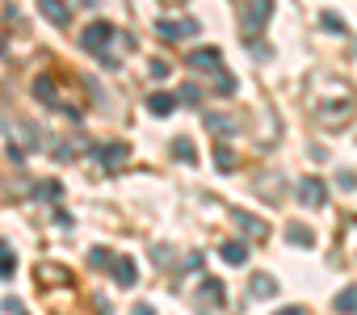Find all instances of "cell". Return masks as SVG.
Instances as JSON below:
<instances>
[{"instance_id":"obj_1","label":"cell","mask_w":357,"mask_h":315,"mask_svg":"<svg viewBox=\"0 0 357 315\" xmlns=\"http://www.w3.org/2000/svg\"><path fill=\"white\" fill-rule=\"evenodd\" d=\"M80 43H84V51H93V55H101L105 63H114V59H109V43H114V26H109V22H93Z\"/></svg>"},{"instance_id":"obj_2","label":"cell","mask_w":357,"mask_h":315,"mask_svg":"<svg viewBox=\"0 0 357 315\" xmlns=\"http://www.w3.org/2000/svg\"><path fill=\"white\" fill-rule=\"evenodd\" d=\"M269 13H273V5H257V0H252V5H240V26H244V34L252 38V34L269 22Z\"/></svg>"},{"instance_id":"obj_3","label":"cell","mask_w":357,"mask_h":315,"mask_svg":"<svg viewBox=\"0 0 357 315\" xmlns=\"http://www.w3.org/2000/svg\"><path fill=\"white\" fill-rule=\"evenodd\" d=\"M155 30H160V38H164V43H185V38H198V22H194V17H185V22H160Z\"/></svg>"},{"instance_id":"obj_4","label":"cell","mask_w":357,"mask_h":315,"mask_svg":"<svg viewBox=\"0 0 357 315\" xmlns=\"http://www.w3.org/2000/svg\"><path fill=\"white\" fill-rule=\"evenodd\" d=\"M130 155V147L126 143H105V147H97V160H101V173H118V164Z\"/></svg>"},{"instance_id":"obj_5","label":"cell","mask_w":357,"mask_h":315,"mask_svg":"<svg viewBox=\"0 0 357 315\" xmlns=\"http://www.w3.org/2000/svg\"><path fill=\"white\" fill-rule=\"evenodd\" d=\"M324 198H328V190H324L319 177H303L298 181V202L303 206H324Z\"/></svg>"},{"instance_id":"obj_6","label":"cell","mask_w":357,"mask_h":315,"mask_svg":"<svg viewBox=\"0 0 357 315\" xmlns=\"http://www.w3.org/2000/svg\"><path fill=\"white\" fill-rule=\"evenodd\" d=\"M109 273H114L118 286H135V282H139V265H135V256H114Z\"/></svg>"},{"instance_id":"obj_7","label":"cell","mask_w":357,"mask_h":315,"mask_svg":"<svg viewBox=\"0 0 357 315\" xmlns=\"http://www.w3.org/2000/svg\"><path fill=\"white\" fill-rule=\"evenodd\" d=\"M198 307H202V311L223 307V286H219V277H206V282L198 286Z\"/></svg>"},{"instance_id":"obj_8","label":"cell","mask_w":357,"mask_h":315,"mask_svg":"<svg viewBox=\"0 0 357 315\" xmlns=\"http://www.w3.org/2000/svg\"><path fill=\"white\" fill-rule=\"evenodd\" d=\"M190 63H194V68H206V72H219V68H223V55H219L215 47H202V51L190 55Z\"/></svg>"},{"instance_id":"obj_9","label":"cell","mask_w":357,"mask_h":315,"mask_svg":"<svg viewBox=\"0 0 357 315\" xmlns=\"http://www.w3.org/2000/svg\"><path fill=\"white\" fill-rule=\"evenodd\" d=\"M147 109H151L155 118H168V114L176 109V97H172V93H151V97H147Z\"/></svg>"},{"instance_id":"obj_10","label":"cell","mask_w":357,"mask_h":315,"mask_svg":"<svg viewBox=\"0 0 357 315\" xmlns=\"http://www.w3.org/2000/svg\"><path fill=\"white\" fill-rule=\"evenodd\" d=\"M219 256H223L227 265H244V261H248V244H244V240H227V244L219 248Z\"/></svg>"},{"instance_id":"obj_11","label":"cell","mask_w":357,"mask_h":315,"mask_svg":"<svg viewBox=\"0 0 357 315\" xmlns=\"http://www.w3.org/2000/svg\"><path fill=\"white\" fill-rule=\"evenodd\" d=\"M332 311H340V315H357V286H344V290L332 298Z\"/></svg>"},{"instance_id":"obj_12","label":"cell","mask_w":357,"mask_h":315,"mask_svg":"<svg viewBox=\"0 0 357 315\" xmlns=\"http://www.w3.org/2000/svg\"><path fill=\"white\" fill-rule=\"evenodd\" d=\"M231 223H236V227H244V231H252V236H269L265 219H252V215H244V210H231Z\"/></svg>"},{"instance_id":"obj_13","label":"cell","mask_w":357,"mask_h":315,"mask_svg":"<svg viewBox=\"0 0 357 315\" xmlns=\"http://www.w3.org/2000/svg\"><path fill=\"white\" fill-rule=\"evenodd\" d=\"M172 155H176V160H185V164H198V147H194L185 135H176V139H172Z\"/></svg>"},{"instance_id":"obj_14","label":"cell","mask_w":357,"mask_h":315,"mask_svg":"<svg viewBox=\"0 0 357 315\" xmlns=\"http://www.w3.org/2000/svg\"><path fill=\"white\" fill-rule=\"evenodd\" d=\"M38 13H43L47 22H55V26H68V22H72V13H68L63 5H55V0H43V5H38Z\"/></svg>"},{"instance_id":"obj_15","label":"cell","mask_w":357,"mask_h":315,"mask_svg":"<svg viewBox=\"0 0 357 315\" xmlns=\"http://www.w3.org/2000/svg\"><path fill=\"white\" fill-rule=\"evenodd\" d=\"M286 240H290V244H298V248H311V244H315V231H311V227H303V223H290V227H286Z\"/></svg>"},{"instance_id":"obj_16","label":"cell","mask_w":357,"mask_h":315,"mask_svg":"<svg viewBox=\"0 0 357 315\" xmlns=\"http://www.w3.org/2000/svg\"><path fill=\"white\" fill-rule=\"evenodd\" d=\"M38 282H43V286H55V282H63V286H68V282H72V273H68V269H59V265H43V269H38Z\"/></svg>"},{"instance_id":"obj_17","label":"cell","mask_w":357,"mask_h":315,"mask_svg":"<svg viewBox=\"0 0 357 315\" xmlns=\"http://www.w3.org/2000/svg\"><path fill=\"white\" fill-rule=\"evenodd\" d=\"M17 273V256L9 248V240H0V277H13Z\"/></svg>"},{"instance_id":"obj_18","label":"cell","mask_w":357,"mask_h":315,"mask_svg":"<svg viewBox=\"0 0 357 315\" xmlns=\"http://www.w3.org/2000/svg\"><path fill=\"white\" fill-rule=\"evenodd\" d=\"M34 97L47 101V105H55V80H51V76H38V80H34ZM55 109H59V105H55Z\"/></svg>"},{"instance_id":"obj_19","label":"cell","mask_w":357,"mask_h":315,"mask_svg":"<svg viewBox=\"0 0 357 315\" xmlns=\"http://www.w3.org/2000/svg\"><path fill=\"white\" fill-rule=\"evenodd\" d=\"M252 294H257V298H273V294H278V282H273L269 273H257V277H252Z\"/></svg>"},{"instance_id":"obj_20","label":"cell","mask_w":357,"mask_h":315,"mask_svg":"<svg viewBox=\"0 0 357 315\" xmlns=\"http://www.w3.org/2000/svg\"><path fill=\"white\" fill-rule=\"evenodd\" d=\"M89 265L93 269H109L114 265V252L109 248H89Z\"/></svg>"},{"instance_id":"obj_21","label":"cell","mask_w":357,"mask_h":315,"mask_svg":"<svg viewBox=\"0 0 357 315\" xmlns=\"http://www.w3.org/2000/svg\"><path fill=\"white\" fill-rule=\"evenodd\" d=\"M215 164H219L223 173H231V169H236V151H227V147H215Z\"/></svg>"},{"instance_id":"obj_22","label":"cell","mask_w":357,"mask_h":315,"mask_svg":"<svg viewBox=\"0 0 357 315\" xmlns=\"http://www.w3.org/2000/svg\"><path fill=\"white\" fill-rule=\"evenodd\" d=\"M349 114H353V105H344V101H340V109H319V118H324V122H344Z\"/></svg>"},{"instance_id":"obj_23","label":"cell","mask_w":357,"mask_h":315,"mask_svg":"<svg viewBox=\"0 0 357 315\" xmlns=\"http://www.w3.org/2000/svg\"><path fill=\"white\" fill-rule=\"evenodd\" d=\"M319 22H324V30H332V34H340V30H344V22H340L336 13H324Z\"/></svg>"},{"instance_id":"obj_24","label":"cell","mask_w":357,"mask_h":315,"mask_svg":"<svg viewBox=\"0 0 357 315\" xmlns=\"http://www.w3.org/2000/svg\"><path fill=\"white\" fill-rule=\"evenodd\" d=\"M147 72H151V76H155V80H164V76H168V72H172V68H168V63H164V59H151V63H147Z\"/></svg>"},{"instance_id":"obj_25","label":"cell","mask_w":357,"mask_h":315,"mask_svg":"<svg viewBox=\"0 0 357 315\" xmlns=\"http://www.w3.org/2000/svg\"><path fill=\"white\" fill-rule=\"evenodd\" d=\"M181 101L198 105V101H202V89H198V84H185V89H181Z\"/></svg>"},{"instance_id":"obj_26","label":"cell","mask_w":357,"mask_h":315,"mask_svg":"<svg viewBox=\"0 0 357 315\" xmlns=\"http://www.w3.org/2000/svg\"><path fill=\"white\" fill-rule=\"evenodd\" d=\"M206 126H211V130H231L236 122H231V118H219V114H211V118H206Z\"/></svg>"},{"instance_id":"obj_27","label":"cell","mask_w":357,"mask_h":315,"mask_svg":"<svg viewBox=\"0 0 357 315\" xmlns=\"http://www.w3.org/2000/svg\"><path fill=\"white\" fill-rule=\"evenodd\" d=\"M38 194H43V198H59V194H63V190H59V185H55V181H47V185H38Z\"/></svg>"},{"instance_id":"obj_28","label":"cell","mask_w":357,"mask_h":315,"mask_svg":"<svg viewBox=\"0 0 357 315\" xmlns=\"http://www.w3.org/2000/svg\"><path fill=\"white\" fill-rule=\"evenodd\" d=\"M219 93L227 97V93H236V80H227V76H219Z\"/></svg>"},{"instance_id":"obj_29","label":"cell","mask_w":357,"mask_h":315,"mask_svg":"<svg viewBox=\"0 0 357 315\" xmlns=\"http://www.w3.org/2000/svg\"><path fill=\"white\" fill-rule=\"evenodd\" d=\"M340 190H357V177L353 173H340Z\"/></svg>"},{"instance_id":"obj_30","label":"cell","mask_w":357,"mask_h":315,"mask_svg":"<svg viewBox=\"0 0 357 315\" xmlns=\"http://www.w3.org/2000/svg\"><path fill=\"white\" fill-rule=\"evenodd\" d=\"M130 315H155V307H151V302H135V311H130Z\"/></svg>"},{"instance_id":"obj_31","label":"cell","mask_w":357,"mask_h":315,"mask_svg":"<svg viewBox=\"0 0 357 315\" xmlns=\"http://www.w3.org/2000/svg\"><path fill=\"white\" fill-rule=\"evenodd\" d=\"M273 315H307L303 307H282V311H273Z\"/></svg>"},{"instance_id":"obj_32","label":"cell","mask_w":357,"mask_h":315,"mask_svg":"<svg viewBox=\"0 0 357 315\" xmlns=\"http://www.w3.org/2000/svg\"><path fill=\"white\" fill-rule=\"evenodd\" d=\"M22 315H26V311H22Z\"/></svg>"}]
</instances>
